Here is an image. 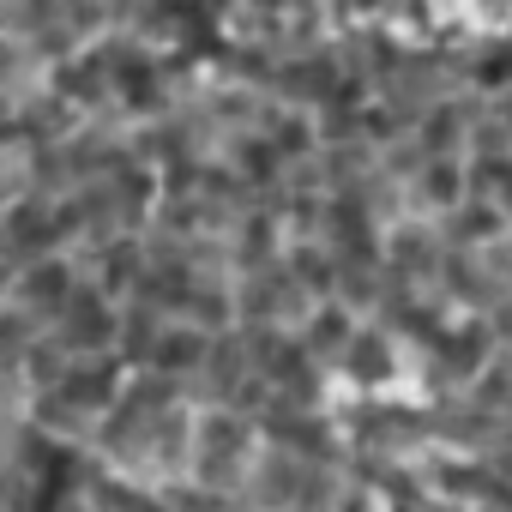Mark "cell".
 I'll use <instances>...</instances> for the list:
<instances>
[{"label":"cell","instance_id":"cell-1","mask_svg":"<svg viewBox=\"0 0 512 512\" xmlns=\"http://www.w3.org/2000/svg\"><path fill=\"white\" fill-rule=\"evenodd\" d=\"M422 193H428L434 211L458 205V193H464V163H458V157H434V163L422 169Z\"/></svg>","mask_w":512,"mask_h":512},{"label":"cell","instance_id":"cell-2","mask_svg":"<svg viewBox=\"0 0 512 512\" xmlns=\"http://www.w3.org/2000/svg\"><path fill=\"white\" fill-rule=\"evenodd\" d=\"M199 356H205V332H193V326L163 332V344H157V362H163V368H193Z\"/></svg>","mask_w":512,"mask_h":512},{"label":"cell","instance_id":"cell-3","mask_svg":"<svg viewBox=\"0 0 512 512\" xmlns=\"http://www.w3.org/2000/svg\"><path fill=\"white\" fill-rule=\"evenodd\" d=\"M500 253H506V260H500V266H506V278H512V241H506V247H500Z\"/></svg>","mask_w":512,"mask_h":512}]
</instances>
